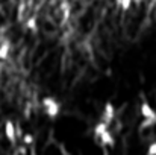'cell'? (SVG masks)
Listing matches in <instances>:
<instances>
[{"mask_svg":"<svg viewBox=\"0 0 156 155\" xmlns=\"http://www.w3.org/2000/svg\"><path fill=\"white\" fill-rule=\"evenodd\" d=\"M41 105H43L47 117H50V119H56L61 113V105L53 96H44L41 99Z\"/></svg>","mask_w":156,"mask_h":155,"instance_id":"6da1fadb","label":"cell"},{"mask_svg":"<svg viewBox=\"0 0 156 155\" xmlns=\"http://www.w3.org/2000/svg\"><path fill=\"white\" fill-rule=\"evenodd\" d=\"M3 131H5L6 140H8L11 145H15V142H17V126H15V123H14L11 119H8V120L5 122Z\"/></svg>","mask_w":156,"mask_h":155,"instance_id":"7a4b0ae2","label":"cell"},{"mask_svg":"<svg viewBox=\"0 0 156 155\" xmlns=\"http://www.w3.org/2000/svg\"><path fill=\"white\" fill-rule=\"evenodd\" d=\"M114 119H115V106H114L112 102H106L105 103L103 116H102V122H105V123L109 125Z\"/></svg>","mask_w":156,"mask_h":155,"instance_id":"3957f363","label":"cell"},{"mask_svg":"<svg viewBox=\"0 0 156 155\" xmlns=\"http://www.w3.org/2000/svg\"><path fill=\"white\" fill-rule=\"evenodd\" d=\"M140 113L143 116V119H156V111L152 108V105L149 102H143L140 106Z\"/></svg>","mask_w":156,"mask_h":155,"instance_id":"277c9868","label":"cell"},{"mask_svg":"<svg viewBox=\"0 0 156 155\" xmlns=\"http://www.w3.org/2000/svg\"><path fill=\"white\" fill-rule=\"evenodd\" d=\"M103 146H109V148H114L115 146V138H114V135H112V132H111V129H108V131H105L103 134L97 138Z\"/></svg>","mask_w":156,"mask_h":155,"instance_id":"5b68a950","label":"cell"},{"mask_svg":"<svg viewBox=\"0 0 156 155\" xmlns=\"http://www.w3.org/2000/svg\"><path fill=\"white\" fill-rule=\"evenodd\" d=\"M108 129H109V125L100 120V122H99V123L94 126V135H96V138H99V137L103 134L105 131H108Z\"/></svg>","mask_w":156,"mask_h":155,"instance_id":"8992f818","label":"cell"},{"mask_svg":"<svg viewBox=\"0 0 156 155\" xmlns=\"http://www.w3.org/2000/svg\"><path fill=\"white\" fill-rule=\"evenodd\" d=\"M21 142H23V145H24V146H32V145H34V142H35V137H34L30 132H24V134H23V137H21Z\"/></svg>","mask_w":156,"mask_h":155,"instance_id":"52a82bcc","label":"cell"},{"mask_svg":"<svg viewBox=\"0 0 156 155\" xmlns=\"http://www.w3.org/2000/svg\"><path fill=\"white\" fill-rule=\"evenodd\" d=\"M8 55H9V44H8V43H3V44L0 46V61L6 59Z\"/></svg>","mask_w":156,"mask_h":155,"instance_id":"ba28073f","label":"cell"},{"mask_svg":"<svg viewBox=\"0 0 156 155\" xmlns=\"http://www.w3.org/2000/svg\"><path fill=\"white\" fill-rule=\"evenodd\" d=\"M155 123H156V119H144V120H143V123H141V126H140V129L150 128V126H153Z\"/></svg>","mask_w":156,"mask_h":155,"instance_id":"9c48e42d","label":"cell"},{"mask_svg":"<svg viewBox=\"0 0 156 155\" xmlns=\"http://www.w3.org/2000/svg\"><path fill=\"white\" fill-rule=\"evenodd\" d=\"M26 28L30 29V31H35V29H37V21H35V18H29V20L26 21Z\"/></svg>","mask_w":156,"mask_h":155,"instance_id":"30bf717a","label":"cell"},{"mask_svg":"<svg viewBox=\"0 0 156 155\" xmlns=\"http://www.w3.org/2000/svg\"><path fill=\"white\" fill-rule=\"evenodd\" d=\"M146 155H156V142H152V143L149 145Z\"/></svg>","mask_w":156,"mask_h":155,"instance_id":"8fae6325","label":"cell"},{"mask_svg":"<svg viewBox=\"0 0 156 155\" xmlns=\"http://www.w3.org/2000/svg\"><path fill=\"white\" fill-rule=\"evenodd\" d=\"M132 2H133V0H120V5H121V8L126 11V9H129V8H130Z\"/></svg>","mask_w":156,"mask_h":155,"instance_id":"7c38bea8","label":"cell"},{"mask_svg":"<svg viewBox=\"0 0 156 155\" xmlns=\"http://www.w3.org/2000/svg\"><path fill=\"white\" fill-rule=\"evenodd\" d=\"M62 155H70V154H67V152H64V154H62Z\"/></svg>","mask_w":156,"mask_h":155,"instance_id":"4fadbf2b","label":"cell"}]
</instances>
